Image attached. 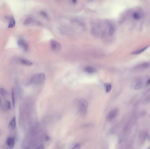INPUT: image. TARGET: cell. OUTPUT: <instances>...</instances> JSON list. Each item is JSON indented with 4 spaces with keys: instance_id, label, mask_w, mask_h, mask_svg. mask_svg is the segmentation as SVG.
Returning a JSON list of instances; mask_svg holds the SVG:
<instances>
[{
    "instance_id": "603a6c76",
    "label": "cell",
    "mask_w": 150,
    "mask_h": 149,
    "mask_svg": "<svg viewBox=\"0 0 150 149\" xmlns=\"http://www.w3.org/2000/svg\"><path fill=\"white\" fill-rule=\"evenodd\" d=\"M35 149H44V146L43 145H41L37 147Z\"/></svg>"
},
{
    "instance_id": "8992f818",
    "label": "cell",
    "mask_w": 150,
    "mask_h": 149,
    "mask_svg": "<svg viewBox=\"0 0 150 149\" xmlns=\"http://www.w3.org/2000/svg\"><path fill=\"white\" fill-rule=\"evenodd\" d=\"M118 111L117 109H114L110 111L106 116V118L108 121H111L116 117Z\"/></svg>"
},
{
    "instance_id": "44dd1931",
    "label": "cell",
    "mask_w": 150,
    "mask_h": 149,
    "mask_svg": "<svg viewBox=\"0 0 150 149\" xmlns=\"http://www.w3.org/2000/svg\"><path fill=\"white\" fill-rule=\"evenodd\" d=\"M80 147V144H77L75 145L72 149H79Z\"/></svg>"
},
{
    "instance_id": "4316f807",
    "label": "cell",
    "mask_w": 150,
    "mask_h": 149,
    "mask_svg": "<svg viewBox=\"0 0 150 149\" xmlns=\"http://www.w3.org/2000/svg\"><path fill=\"white\" fill-rule=\"evenodd\" d=\"M149 149H150V148H149Z\"/></svg>"
},
{
    "instance_id": "6da1fadb",
    "label": "cell",
    "mask_w": 150,
    "mask_h": 149,
    "mask_svg": "<svg viewBox=\"0 0 150 149\" xmlns=\"http://www.w3.org/2000/svg\"><path fill=\"white\" fill-rule=\"evenodd\" d=\"M76 103L79 113L82 115H86L88 108V101L85 99L79 98L77 99Z\"/></svg>"
},
{
    "instance_id": "3957f363",
    "label": "cell",
    "mask_w": 150,
    "mask_h": 149,
    "mask_svg": "<svg viewBox=\"0 0 150 149\" xmlns=\"http://www.w3.org/2000/svg\"><path fill=\"white\" fill-rule=\"evenodd\" d=\"M150 67V63L149 62H145L136 66L133 68V70L140 71L147 69Z\"/></svg>"
},
{
    "instance_id": "7402d4cb",
    "label": "cell",
    "mask_w": 150,
    "mask_h": 149,
    "mask_svg": "<svg viewBox=\"0 0 150 149\" xmlns=\"http://www.w3.org/2000/svg\"><path fill=\"white\" fill-rule=\"evenodd\" d=\"M40 14L42 15L45 18H48V14H47V13H46L44 11H41L40 12Z\"/></svg>"
},
{
    "instance_id": "d6986e66",
    "label": "cell",
    "mask_w": 150,
    "mask_h": 149,
    "mask_svg": "<svg viewBox=\"0 0 150 149\" xmlns=\"http://www.w3.org/2000/svg\"><path fill=\"white\" fill-rule=\"evenodd\" d=\"M0 94L3 96V97H5L6 96V91L4 89L0 88Z\"/></svg>"
},
{
    "instance_id": "ba28073f",
    "label": "cell",
    "mask_w": 150,
    "mask_h": 149,
    "mask_svg": "<svg viewBox=\"0 0 150 149\" xmlns=\"http://www.w3.org/2000/svg\"><path fill=\"white\" fill-rule=\"evenodd\" d=\"M16 118L15 116H14L9 124V131H13L16 127Z\"/></svg>"
},
{
    "instance_id": "8fae6325",
    "label": "cell",
    "mask_w": 150,
    "mask_h": 149,
    "mask_svg": "<svg viewBox=\"0 0 150 149\" xmlns=\"http://www.w3.org/2000/svg\"><path fill=\"white\" fill-rule=\"evenodd\" d=\"M85 71L89 73H93L96 72V69L91 67H87L85 68Z\"/></svg>"
},
{
    "instance_id": "5bb4252c",
    "label": "cell",
    "mask_w": 150,
    "mask_h": 149,
    "mask_svg": "<svg viewBox=\"0 0 150 149\" xmlns=\"http://www.w3.org/2000/svg\"><path fill=\"white\" fill-rule=\"evenodd\" d=\"M20 62L22 63H23V64L25 65L28 66H31L33 65L32 62L27 59H20Z\"/></svg>"
},
{
    "instance_id": "ac0fdd59",
    "label": "cell",
    "mask_w": 150,
    "mask_h": 149,
    "mask_svg": "<svg viewBox=\"0 0 150 149\" xmlns=\"http://www.w3.org/2000/svg\"><path fill=\"white\" fill-rule=\"evenodd\" d=\"M15 20L14 18H11V20L10 21V22L9 23V26L8 28H13L15 26Z\"/></svg>"
},
{
    "instance_id": "52a82bcc",
    "label": "cell",
    "mask_w": 150,
    "mask_h": 149,
    "mask_svg": "<svg viewBox=\"0 0 150 149\" xmlns=\"http://www.w3.org/2000/svg\"><path fill=\"white\" fill-rule=\"evenodd\" d=\"M6 144L8 146L7 149H13L14 147L15 140L14 138L9 137L6 140Z\"/></svg>"
},
{
    "instance_id": "cb8c5ba5",
    "label": "cell",
    "mask_w": 150,
    "mask_h": 149,
    "mask_svg": "<svg viewBox=\"0 0 150 149\" xmlns=\"http://www.w3.org/2000/svg\"><path fill=\"white\" fill-rule=\"evenodd\" d=\"M147 85H150V78L147 81Z\"/></svg>"
},
{
    "instance_id": "7a4b0ae2",
    "label": "cell",
    "mask_w": 150,
    "mask_h": 149,
    "mask_svg": "<svg viewBox=\"0 0 150 149\" xmlns=\"http://www.w3.org/2000/svg\"><path fill=\"white\" fill-rule=\"evenodd\" d=\"M45 80V76L43 73H37L31 77L28 81V85H39Z\"/></svg>"
},
{
    "instance_id": "5b68a950",
    "label": "cell",
    "mask_w": 150,
    "mask_h": 149,
    "mask_svg": "<svg viewBox=\"0 0 150 149\" xmlns=\"http://www.w3.org/2000/svg\"><path fill=\"white\" fill-rule=\"evenodd\" d=\"M51 49L54 51H59L61 50V45L59 42L55 40H52L51 41Z\"/></svg>"
},
{
    "instance_id": "e0dca14e",
    "label": "cell",
    "mask_w": 150,
    "mask_h": 149,
    "mask_svg": "<svg viewBox=\"0 0 150 149\" xmlns=\"http://www.w3.org/2000/svg\"><path fill=\"white\" fill-rule=\"evenodd\" d=\"M133 17L136 20H139L141 18V14L139 12H135L133 14Z\"/></svg>"
},
{
    "instance_id": "d4e9b609",
    "label": "cell",
    "mask_w": 150,
    "mask_h": 149,
    "mask_svg": "<svg viewBox=\"0 0 150 149\" xmlns=\"http://www.w3.org/2000/svg\"><path fill=\"white\" fill-rule=\"evenodd\" d=\"M77 0H73V1H72V2L73 3V4H76V3H77Z\"/></svg>"
},
{
    "instance_id": "2e32d148",
    "label": "cell",
    "mask_w": 150,
    "mask_h": 149,
    "mask_svg": "<svg viewBox=\"0 0 150 149\" xmlns=\"http://www.w3.org/2000/svg\"><path fill=\"white\" fill-rule=\"evenodd\" d=\"M11 98H12V104L13 107L15 106V93L14 89L12 88L11 90Z\"/></svg>"
},
{
    "instance_id": "484cf974",
    "label": "cell",
    "mask_w": 150,
    "mask_h": 149,
    "mask_svg": "<svg viewBox=\"0 0 150 149\" xmlns=\"http://www.w3.org/2000/svg\"><path fill=\"white\" fill-rule=\"evenodd\" d=\"M2 100H1V97H0V105H1L2 104Z\"/></svg>"
},
{
    "instance_id": "9c48e42d",
    "label": "cell",
    "mask_w": 150,
    "mask_h": 149,
    "mask_svg": "<svg viewBox=\"0 0 150 149\" xmlns=\"http://www.w3.org/2000/svg\"><path fill=\"white\" fill-rule=\"evenodd\" d=\"M149 45H147L146 46H145V47H143V48H141V49H140L136 51L135 52H133L132 54V55H138L140 54H141L143 52H144L146 50L147 48L149 47Z\"/></svg>"
},
{
    "instance_id": "ffe728a7",
    "label": "cell",
    "mask_w": 150,
    "mask_h": 149,
    "mask_svg": "<svg viewBox=\"0 0 150 149\" xmlns=\"http://www.w3.org/2000/svg\"><path fill=\"white\" fill-rule=\"evenodd\" d=\"M5 106L6 107H7L9 109H10L11 108V104L10 101H6Z\"/></svg>"
},
{
    "instance_id": "30bf717a",
    "label": "cell",
    "mask_w": 150,
    "mask_h": 149,
    "mask_svg": "<svg viewBox=\"0 0 150 149\" xmlns=\"http://www.w3.org/2000/svg\"><path fill=\"white\" fill-rule=\"evenodd\" d=\"M108 33L110 36H112L115 32V28L112 24H109L108 27Z\"/></svg>"
},
{
    "instance_id": "4fadbf2b",
    "label": "cell",
    "mask_w": 150,
    "mask_h": 149,
    "mask_svg": "<svg viewBox=\"0 0 150 149\" xmlns=\"http://www.w3.org/2000/svg\"><path fill=\"white\" fill-rule=\"evenodd\" d=\"M143 83L142 81L141 80L138 81L135 86V87H134L135 90H139L140 88H141L143 86Z\"/></svg>"
},
{
    "instance_id": "7c38bea8",
    "label": "cell",
    "mask_w": 150,
    "mask_h": 149,
    "mask_svg": "<svg viewBox=\"0 0 150 149\" xmlns=\"http://www.w3.org/2000/svg\"><path fill=\"white\" fill-rule=\"evenodd\" d=\"M34 19L33 18L29 17L24 21V24L25 25H28L30 24L31 23H34Z\"/></svg>"
},
{
    "instance_id": "277c9868",
    "label": "cell",
    "mask_w": 150,
    "mask_h": 149,
    "mask_svg": "<svg viewBox=\"0 0 150 149\" xmlns=\"http://www.w3.org/2000/svg\"><path fill=\"white\" fill-rule=\"evenodd\" d=\"M19 46L23 50L26 51L28 49V45L26 41L23 39H19L17 42Z\"/></svg>"
},
{
    "instance_id": "9a60e30c",
    "label": "cell",
    "mask_w": 150,
    "mask_h": 149,
    "mask_svg": "<svg viewBox=\"0 0 150 149\" xmlns=\"http://www.w3.org/2000/svg\"><path fill=\"white\" fill-rule=\"evenodd\" d=\"M104 86L107 93L109 92L112 88V86L110 83H105L104 84Z\"/></svg>"
}]
</instances>
